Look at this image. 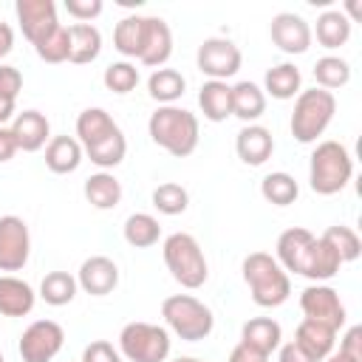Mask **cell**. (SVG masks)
<instances>
[{"label": "cell", "instance_id": "20", "mask_svg": "<svg viewBox=\"0 0 362 362\" xmlns=\"http://www.w3.org/2000/svg\"><path fill=\"white\" fill-rule=\"evenodd\" d=\"M34 303H37V294L25 280L14 274L0 277V314L3 317H25L31 314Z\"/></svg>", "mask_w": 362, "mask_h": 362}, {"label": "cell", "instance_id": "28", "mask_svg": "<svg viewBox=\"0 0 362 362\" xmlns=\"http://www.w3.org/2000/svg\"><path fill=\"white\" fill-rule=\"evenodd\" d=\"M85 201L93 206V209H113L119 201H122V181L107 173V170H99L93 175L85 178Z\"/></svg>", "mask_w": 362, "mask_h": 362}, {"label": "cell", "instance_id": "11", "mask_svg": "<svg viewBox=\"0 0 362 362\" xmlns=\"http://www.w3.org/2000/svg\"><path fill=\"white\" fill-rule=\"evenodd\" d=\"M31 255V232L20 215L0 218V272H20Z\"/></svg>", "mask_w": 362, "mask_h": 362}, {"label": "cell", "instance_id": "47", "mask_svg": "<svg viewBox=\"0 0 362 362\" xmlns=\"http://www.w3.org/2000/svg\"><path fill=\"white\" fill-rule=\"evenodd\" d=\"M277 351H280V354H277V362H314V359H311L294 339L286 342V345H280Z\"/></svg>", "mask_w": 362, "mask_h": 362}, {"label": "cell", "instance_id": "36", "mask_svg": "<svg viewBox=\"0 0 362 362\" xmlns=\"http://www.w3.org/2000/svg\"><path fill=\"white\" fill-rule=\"evenodd\" d=\"M76 291H79V283H76V277L68 274V272H48V274L42 277V283H40V297H42L48 305H54V308L68 305V303L76 297Z\"/></svg>", "mask_w": 362, "mask_h": 362}, {"label": "cell", "instance_id": "14", "mask_svg": "<svg viewBox=\"0 0 362 362\" xmlns=\"http://www.w3.org/2000/svg\"><path fill=\"white\" fill-rule=\"evenodd\" d=\"M76 283L85 294L105 297L119 286V266L105 255H93V257L82 260V266L76 272Z\"/></svg>", "mask_w": 362, "mask_h": 362}, {"label": "cell", "instance_id": "9", "mask_svg": "<svg viewBox=\"0 0 362 362\" xmlns=\"http://www.w3.org/2000/svg\"><path fill=\"white\" fill-rule=\"evenodd\" d=\"M62 342H65V331L59 322L54 320H34L23 337H20V359L23 362H51L59 351H62Z\"/></svg>", "mask_w": 362, "mask_h": 362}, {"label": "cell", "instance_id": "21", "mask_svg": "<svg viewBox=\"0 0 362 362\" xmlns=\"http://www.w3.org/2000/svg\"><path fill=\"white\" fill-rule=\"evenodd\" d=\"M85 158L82 144L74 136H51V141L45 144V167L57 175H68L74 173Z\"/></svg>", "mask_w": 362, "mask_h": 362}, {"label": "cell", "instance_id": "27", "mask_svg": "<svg viewBox=\"0 0 362 362\" xmlns=\"http://www.w3.org/2000/svg\"><path fill=\"white\" fill-rule=\"evenodd\" d=\"M116 130H119V124L113 122V116L105 107H85L76 116V141L82 147H90V144L107 139Z\"/></svg>", "mask_w": 362, "mask_h": 362}, {"label": "cell", "instance_id": "13", "mask_svg": "<svg viewBox=\"0 0 362 362\" xmlns=\"http://www.w3.org/2000/svg\"><path fill=\"white\" fill-rule=\"evenodd\" d=\"M269 34H272V42L283 54H305L311 48V40H314L308 20L294 14V11L274 14L272 23H269Z\"/></svg>", "mask_w": 362, "mask_h": 362}, {"label": "cell", "instance_id": "22", "mask_svg": "<svg viewBox=\"0 0 362 362\" xmlns=\"http://www.w3.org/2000/svg\"><path fill=\"white\" fill-rule=\"evenodd\" d=\"M294 342L314 359V362H322L331 351H334V342H337V331L322 325V322H314V320H303L294 331Z\"/></svg>", "mask_w": 362, "mask_h": 362}, {"label": "cell", "instance_id": "38", "mask_svg": "<svg viewBox=\"0 0 362 362\" xmlns=\"http://www.w3.org/2000/svg\"><path fill=\"white\" fill-rule=\"evenodd\" d=\"M153 206L161 215H181L189 206V192L175 181H164L153 189Z\"/></svg>", "mask_w": 362, "mask_h": 362}, {"label": "cell", "instance_id": "44", "mask_svg": "<svg viewBox=\"0 0 362 362\" xmlns=\"http://www.w3.org/2000/svg\"><path fill=\"white\" fill-rule=\"evenodd\" d=\"M23 90V74L14 65H0V99H17Z\"/></svg>", "mask_w": 362, "mask_h": 362}, {"label": "cell", "instance_id": "45", "mask_svg": "<svg viewBox=\"0 0 362 362\" xmlns=\"http://www.w3.org/2000/svg\"><path fill=\"white\" fill-rule=\"evenodd\" d=\"M339 354H345L354 362H362V328L359 325H354V328L345 331V337L339 342Z\"/></svg>", "mask_w": 362, "mask_h": 362}, {"label": "cell", "instance_id": "32", "mask_svg": "<svg viewBox=\"0 0 362 362\" xmlns=\"http://www.w3.org/2000/svg\"><path fill=\"white\" fill-rule=\"evenodd\" d=\"M187 90V79L175 68H156L147 79V93L158 105H175Z\"/></svg>", "mask_w": 362, "mask_h": 362}, {"label": "cell", "instance_id": "29", "mask_svg": "<svg viewBox=\"0 0 362 362\" xmlns=\"http://www.w3.org/2000/svg\"><path fill=\"white\" fill-rule=\"evenodd\" d=\"M144 34H147V17L141 14H127L116 23L113 28V48L122 57H141L144 48Z\"/></svg>", "mask_w": 362, "mask_h": 362}, {"label": "cell", "instance_id": "5", "mask_svg": "<svg viewBox=\"0 0 362 362\" xmlns=\"http://www.w3.org/2000/svg\"><path fill=\"white\" fill-rule=\"evenodd\" d=\"M161 255H164L167 272L184 288H201L206 283L209 266H206V257H204L201 243L189 232H173V235H167L164 238V246H161Z\"/></svg>", "mask_w": 362, "mask_h": 362}, {"label": "cell", "instance_id": "37", "mask_svg": "<svg viewBox=\"0 0 362 362\" xmlns=\"http://www.w3.org/2000/svg\"><path fill=\"white\" fill-rule=\"evenodd\" d=\"M314 79H317V88L322 90H337V88H345L351 82V65L348 59L342 57H320L314 62Z\"/></svg>", "mask_w": 362, "mask_h": 362}, {"label": "cell", "instance_id": "1", "mask_svg": "<svg viewBox=\"0 0 362 362\" xmlns=\"http://www.w3.org/2000/svg\"><path fill=\"white\" fill-rule=\"evenodd\" d=\"M147 133H150L153 144H158V147L167 150L170 156L187 158V156H192L195 147H198L201 124H198V116L189 113L187 107H178V105H158V107L150 113Z\"/></svg>", "mask_w": 362, "mask_h": 362}, {"label": "cell", "instance_id": "53", "mask_svg": "<svg viewBox=\"0 0 362 362\" xmlns=\"http://www.w3.org/2000/svg\"><path fill=\"white\" fill-rule=\"evenodd\" d=\"M173 362H201V359H195V356H178V359H173Z\"/></svg>", "mask_w": 362, "mask_h": 362}, {"label": "cell", "instance_id": "10", "mask_svg": "<svg viewBox=\"0 0 362 362\" xmlns=\"http://www.w3.org/2000/svg\"><path fill=\"white\" fill-rule=\"evenodd\" d=\"M300 308L305 314V320H314V322H322L328 328H334L339 334V328L345 325L348 314H345V305L337 294V288L325 286V283H314L308 288H303L300 294Z\"/></svg>", "mask_w": 362, "mask_h": 362}, {"label": "cell", "instance_id": "16", "mask_svg": "<svg viewBox=\"0 0 362 362\" xmlns=\"http://www.w3.org/2000/svg\"><path fill=\"white\" fill-rule=\"evenodd\" d=\"M235 153L243 164L249 167H260L272 158L274 153V136L269 127L263 124H243L238 139H235Z\"/></svg>", "mask_w": 362, "mask_h": 362}, {"label": "cell", "instance_id": "39", "mask_svg": "<svg viewBox=\"0 0 362 362\" xmlns=\"http://www.w3.org/2000/svg\"><path fill=\"white\" fill-rule=\"evenodd\" d=\"M102 82H105L107 90L124 96V93L136 90V85H139V68H136L133 62H127V59L110 62V65L105 68V74H102Z\"/></svg>", "mask_w": 362, "mask_h": 362}, {"label": "cell", "instance_id": "19", "mask_svg": "<svg viewBox=\"0 0 362 362\" xmlns=\"http://www.w3.org/2000/svg\"><path fill=\"white\" fill-rule=\"evenodd\" d=\"M173 54V31L167 25V20L161 17H147V34H144V48L139 62L147 68H164V62Z\"/></svg>", "mask_w": 362, "mask_h": 362}, {"label": "cell", "instance_id": "31", "mask_svg": "<svg viewBox=\"0 0 362 362\" xmlns=\"http://www.w3.org/2000/svg\"><path fill=\"white\" fill-rule=\"evenodd\" d=\"M311 34H317V42H320L322 48H328V51L342 48V45L351 40V20L345 17V11L328 8V11H322V14L317 17V25H314Z\"/></svg>", "mask_w": 362, "mask_h": 362}, {"label": "cell", "instance_id": "15", "mask_svg": "<svg viewBox=\"0 0 362 362\" xmlns=\"http://www.w3.org/2000/svg\"><path fill=\"white\" fill-rule=\"evenodd\" d=\"M317 235H311L305 226H291L286 232H280L277 238V263L283 266V272H294L303 277V269H305V260H308V252H311V243H314Z\"/></svg>", "mask_w": 362, "mask_h": 362}, {"label": "cell", "instance_id": "8", "mask_svg": "<svg viewBox=\"0 0 362 362\" xmlns=\"http://www.w3.org/2000/svg\"><path fill=\"white\" fill-rule=\"evenodd\" d=\"M240 62H243V54L240 48L226 40V37H209L198 45V54H195V65L204 76L209 79H218V82H226L229 76H235L240 71Z\"/></svg>", "mask_w": 362, "mask_h": 362}, {"label": "cell", "instance_id": "7", "mask_svg": "<svg viewBox=\"0 0 362 362\" xmlns=\"http://www.w3.org/2000/svg\"><path fill=\"white\" fill-rule=\"evenodd\" d=\"M170 331L156 322L133 320L119 331V354L127 362H164L170 356Z\"/></svg>", "mask_w": 362, "mask_h": 362}, {"label": "cell", "instance_id": "30", "mask_svg": "<svg viewBox=\"0 0 362 362\" xmlns=\"http://www.w3.org/2000/svg\"><path fill=\"white\" fill-rule=\"evenodd\" d=\"M339 266H342V260H339L337 249L320 235V238H314V243H311V252H308L303 277L317 280V283H320V280H331L334 274H339Z\"/></svg>", "mask_w": 362, "mask_h": 362}, {"label": "cell", "instance_id": "41", "mask_svg": "<svg viewBox=\"0 0 362 362\" xmlns=\"http://www.w3.org/2000/svg\"><path fill=\"white\" fill-rule=\"evenodd\" d=\"M37 57L42 62H51V65H59V62H68V54H71V42H68V25H57L45 40H40L34 45Z\"/></svg>", "mask_w": 362, "mask_h": 362}, {"label": "cell", "instance_id": "52", "mask_svg": "<svg viewBox=\"0 0 362 362\" xmlns=\"http://www.w3.org/2000/svg\"><path fill=\"white\" fill-rule=\"evenodd\" d=\"M322 362H354V359H348V356H345V354H339V351H331Z\"/></svg>", "mask_w": 362, "mask_h": 362}, {"label": "cell", "instance_id": "12", "mask_svg": "<svg viewBox=\"0 0 362 362\" xmlns=\"http://www.w3.org/2000/svg\"><path fill=\"white\" fill-rule=\"evenodd\" d=\"M14 14H17V23L23 28V37L31 45L45 40L57 25H62L59 17H57V3L54 0H17Z\"/></svg>", "mask_w": 362, "mask_h": 362}, {"label": "cell", "instance_id": "35", "mask_svg": "<svg viewBox=\"0 0 362 362\" xmlns=\"http://www.w3.org/2000/svg\"><path fill=\"white\" fill-rule=\"evenodd\" d=\"M260 195H263V201H269L272 206H288V204L297 201L300 184L294 181V175L277 170V173H269V175L260 181Z\"/></svg>", "mask_w": 362, "mask_h": 362}, {"label": "cell", "instance_id": "46", "mask_svg": "<svg viewBox=\"0 0 362 362\" xmlns=\"http://www.w3.org/2000/svg\"><path fill=\"white\" fill-rule=\"evenodd\" d=\"M17 139H14V133H11V127H0V164H6V161H11L14 156H17Z\"/></svg>", "mask_w": 362, "mask_h": 362}, {"label": "cell", "instance_id": "48", "mask_svg": "<svg viewBox=\"0 0 362 362\" xmlns=\"http://www.w3.org/2000/svg\"><path fill=\"white\" fill-rule=\"evenodd\" d=\"M226 362H269V356H263V354L246 348L243 342H238V345L229 351V359H226Z\"/></svg>", "mask_w": 362, "mask_h": 362}, {"label": "cell", "instance_id": "23", "mask_svg": "<svg viewBox=\"0 0 362 362\" xmlns=\"http://www.w3.org/2000/svg\"><path fill=\"white\" fill-rule=\"evenodd\" d=\"M68 42H71L68 62H74V65H88L102 54V31L93 23L68 25Z\"/></svg>", "mask_w": 362, "mask_h": 362}, {"label": "cell", "instance_id": "49", "mask_svg": "<svg viewBox=\"0 0 362 362\" xmlns=\"http://www.w3.org/2000/svg\"><path fill=\"white\" fill-rule=\"evenodd\" d=\"M11 48H14V31H11V25H8V23H3V20H0V59H3V57H8V54H11Z\"/></svg>", "mask_w": 362, "mask_h": 362}, {"label": "cell", "instance_id": "2", "mask_svg": "<svg viewBox=\"0 0 362 362\" xmlns=\"http://www.w3.org/2000/svg\"><path fill=\"white\" fill-rule=\"evenodd\" d=\"M240 272H243V283L249 286V294H252L255 305L277 308V305H283L288 300V294H291L288 272H283V266L269 252L246 255Z\"/></svg>", "mask_w": 362, "mask_h": 362}, {"label": "cell", "instance_id": "51", "mask_svg": "<svg viewBox=\"0 0 362 362\" xmlns=\"http://www.w3.org/2000/svg\"><path fill=\"white\" fill-rule=\"evenodd\" d=\"M345 8H348V14H345V17H348L351 23H354V20H359L362 8H359V3H356V0H348V3H345Z\"/></svg>", "mask_w": 362, "mask_h": 362}, {"label": "cell", "instance_id": "25", "mask_svg": "<svg viewBox=\"0 0 362 362\" xmlns=\"http://www.w3.org/2000/svg\"><path fill=\"white\" fill-rule=\"evenodd\" d=\"M263 113H266V93L260 85L249 79L232 85V116H238L246 124H257Z\"/></svg>", "mask_w": 362, "mask_h": 362}, {"label": "cell", "instance_id": "17", "mask_svg": "<svg viewBox=\"0 0 362 362\" xmlns=\"http://www.w3.org/2000/svg\"><path fill=\"white\" fill-rule=\"evenodd\" d=\"M11 133L23 153H37L51 141V124L40 110H23L11 122Z\"/></svg>", "mask_w": 362, "mask_h": 362}, {"label": "cell", "instance_id": "33", "mask_svg": "<svg viewBox=\"0 0 362 362\" xmlns=\"http://www.w3.org/2000/svg\"><path fill=\"white\" fill-rule=\"evenodd\" d=\"M82 150H85V156L90 158V164H96L99 170H113V167H119V164L124 161V156H127V139H124L122 130H116V133H110L107 139H102V141H96V144H90V147H82Z\"/></svg>", "mask_w": 362, "mask_h": 362}, {"label": "cell", "instance_id": "26", "mask_svg": "<svg viewBox=\"0 0 362 362\" xmlns=\"http://www.w3.org/2000/svg\"><path fill=\"white\" fill-rule=\"evenodd\" d=\"M300 90H303V74L291 62L272 65L263 76V93H269L272 99L286 102V99H294Z\"/></svg>", "mask_w": 362, "mask_h": 362}, {"label": "cell", "instance_id": "43", "mask_svg": "<svg viewBox=\"0 0 362 362\" xmlns=\"http://www.w3.org/2000/svg\"><path fill=\"white\" fill-rule=\"evenodd\" d=\"M82 362H122V354L107 339H93L90 345H85Z\"/></svg>", "mask_w": 362, "mask_h": 362}, {"label": "cell", "instance_id": "3", "mask_svg": "<svg viewBox=\"0 0 362 362\" xmlns=\"http://www.w3.org/2000/svg\"><path fill=\"white\" fill-rule=\"evenodd\" d=\"M351 175H354V158H351L345 144L328 139V141H320L311 150V158H308V187L317 195H337V192H342L348 187Z\"/></svg>", "mask_w": 362, "mask_h": 362}, {"label": "cell", "instance_id": "24", "mask_svg": "<svg viewBox=\"0 0 362 362\" xmlns=\"http://www.w3.org/2000/svg\"><path fill=\"white\" fill-rule=\"evenodd\" d=\"M198 107L204 113L206 122H226L232 116V85L218 82V79H206L198 90Z\"/></svg>", "mask_w": 362, "mask_h": 362}, {"label": "cell", "instance_id": "18", "mask_svg": "<svg viewBox=\"0 0 362 362\" xmlns=\"http://www.w3.org/2000/svg\"><path fill=\"white\" fill-rule=\"evenodd\" d=\"M240 342L263 356H272L283 345V328L272 317H252L240 328Z\"/></svg>", "mask_w": 362, "mask_h": 362}, {"label": "cell", "instance_id": "50", "mask_svg": "<svg viewBox=\"0 0 362 362\" xmlns=\"http://www.w3.org/2000/svg\"><path fill=\"white\" fill-rule=\"evenodd\" d=\"M14 113H17L14 102H11V99H0V127H6V122H8Z\"/></svg>", "mask_w": 362, "mask_h": 362}, {"label": "cell", "instance_id": "34", "mask_svg": "<svg viewBox=\"0 0 362 362\" xmlns=\"http://www.w3.org/2000/svg\"><path fill=\"white\" fill-rule=\"evenodd\" d=\"M122 232H124V240H127L130 246H136V249H150V246H156L158 238H161V226H158V221H156L150 212H133V215L124 221Z\"/></svg>", "mask_w": 362, "mask_h": 362}, {"label": "cell", "instance_id": "4", "mask_svg": "<svg viewBox=\"0 0 362 362\" xmlns=\"http://www.w3.org/2000/svg\"><path fill=\"white\" fill-rule=\"evenodd\" d=\"M334 113H337V96L331 90H322V88L300 90L294 99L291 122H288L291 136L300 144H314L334 122Z\"/></svg>", "mask_w": 362, "mask_h": 362}, {"label": "cell", "instance_id": "54", "mask_svg": "<svg viewBox=\"0 0 362 362\" xmlns=\"http://www.w3.org/2000/svg\"><path fill=\"white\" fill-rule=\"evenodd\" d=\"M0 362H6V359H3V354H0Z\"/></svg>", "mask_w": 362, "mask_h": 362}, {"label": "cell", "instance_id": "6", "mask_svg": "<svg viewBox=\"0 0 362 362\" xmlns=\"http://www.w3.org/2000/svg\"><path fill=\"white\" fill-rule=\"evenodd\" d=\"M161 317L167 322V331H173L184 342H201L215 328L212 308L192 294H170L161 303Z\"/></svg>", "mask_w": 362, "mask_h": 362}, {"label": "cell", "instance_id": "42", "mask_svg": "<svg viewBox=\"0 0 362 362\" xmlns=\"http://www.w3.org/2000/svg\"><path fill=\"white\" fill-rule=\"evenodd\" d=\"M65 11L76 23H90L105 11V3L102 0H65Z\"/></svg>", "mask_w": 362, "mask_h": 362}, {"label": "cell", "instance_id": "40", "mask_svg": "<svg viewBox=\"0 0 362 362\" xmlns=\"http://www.w3.org/2000/svg\"><path fill=\"white\" fill-rule=\"evenodd\" d=\"M322 238L337 249V255H339L342 263H354V260L362 255V240H359V235H356L351 226H342V223L328 226V229L322 232Z\"/></svg>", "mask_w": 362, "mask_h": 362}]
</instances>
